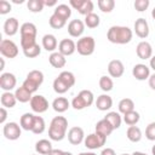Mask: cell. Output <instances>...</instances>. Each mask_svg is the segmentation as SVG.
<instances>
[{
  "label": "cell",
  "mask_w": 155,
  "mask_h": 155,
  "mask_svg": "<svg viewBox=\"0 0 155 155\" xmlns=\"http://www.w3.org/2000/svg\"><path fill=\"white\" fill-rule=\"evenodd\" d=\"M133 38V31L128 27L125 25H113L108 29L107 39L111 44L125 45L128 44Z\"/></svg>",
  "instance_id": "cell-1"
},
{
  "label": "cell",
  "mask_w": 155,
  "mask_h": 155,
  "mask_svg": "<svg viewBox=\"0 0 155 155\" xmlns=\"http://www.w3.org/2000/svg\"><path fill=\"white\" fill-rule=\"evenodd\" d=\"M68 130V120L64 116H54L51 120L48 127V137L51 140L61 142L67 136Z\"/></svg>",
  "instance_id": "cell-2"
},
{
  "label": "cell",
  "mask_w": 155,
  "mask_h": 155,
  "mask_svg": "<svg viewBox=\"0 0 155 155\" xmlns=\"http://www.w3.org/2000/svg\"><path fill=\"white\" fill-rule=\"evenodd\" d=\"M94 101V96L92 93V91L90 90H81L78 96H75L71 101V107L76 110H82L90 105L93 104Z\"/></svg>",
  "instance_id": "cell-3"
},
{
  "label": "cell",
  "mask_w": 155,
  "mask_h": 155,
  "mask_svg": "<svg viewBox=\"0 0 155 155\" xmlns=\"http://www.w3.org/2000/svg\"><path fill=\"white\" fill-rule=\"evenodd\" d=\"M96 41L92 36H82L76 42V51L81 56H91L94 52Z\"/></svg>",
  "instance_id": "cell-4"
},
{
  "label": "cell",
  "mask_w": 155,
  "mask_h": 155,
  "mask_svg": "<svg viewBox=\"0 0 155 155\" xmlns=\"http://www.w3.org/2000/svg\"><path fill=\"white\" fill-rule=\"evenodd\" d=\"M107 142V137L94 132V133H91L88 136L85 137V140H84V144L87 149H91V150H94V149H99L102 148Z\"/></svg>",
  "instance_id": "cell-5"
},
{
  "label": "cell",
  "mask_w": 155,
  "mask_h": 155,
  "mask_svg": "<svg viewBox=\"0 0 155 155\" xmlns=\"http://www.w3.org/2000/svg\"><path fill=\"white\" fill-rule=\"evenodd\" d=\"M2 133H4L5 138L8 140H17L22 134V127L17 122L11 121V122H7L4 125Z\"/></svg>",
  "instance_id": "cell-6"
},
{
  "label": "cell",
  "mask_w": 155,
  "mask_h": 155,
  "mask_svg": "<svg viewBox=\"0 0 155 155\" xmlns=\"http://www.w3.org/2000/svg\"><path fill=\"white\" fill-rule=\"evenodd\" d=\"M69 5L82 16H87L92 13L94 8V5L91 0H70Z\"/></svg>",
  "instance_id": "cell-7"
},
{
  "label": "cell",
  "mask_w": 155,
  "mask_h": 155,
  "mask_svg": "<svg viewBox=\"0 0 155 155\" xmlns=\"http://www.w3.org/2000/svg\"><path fill=\"white\" fill-rule=\"evenodd\" d=\"M0 53L6 58H15L18 54V46L8 39H4L0 42Z\"/></svg>",
  "instance_id": "cell-8"
},
{
  "label": "cell",
  "mask_w": 155,
  "mask_h": 155,
  "mask_svg": "<svg viewBox=\"0 0 155 155\" xmlns=\"http://www.w3.org/2000/svg\"><path fill=\"white\" fill-rule=\"evenodd\" d=\"M30 108L34 113L36 114H41V113H45L47 109H48V101L41 96V94H35L31 97L30 99Z\"/></svg>",
  "instance_id": "cell-9"
},
{
  "label": "cell",
  "mask_w": 155,
  "mask_h": 155,
  "mask_svg": "<svg viewBox=\"0 0 155 155\" xmlns=\"http://www.w3.org/2000/svg\"><path fill=\"white\" fill-rule=\"evenodd\" d=\"M17 85V79L12 73H2L0 75V87L5 92H11Z\"/></svg>",
  "instance_id": "cell-10"
},
{
  "label": "cell",
  "mask_w": 155,
  "mask_h": 155,
  "mask_svg": "<svg viewBox=\"0 0 155 155\" xmlns=\"http://www.w3.org/2000/svg\"><path fill=\"white\" fill-rule=\"evenodd\" d=\"M68 140L70 144L73 145H79L80 143H82L85 140V133H84V130L79 126H74L71 127L69 131H68Z\"/></svg>",
  "instance_id": "cell-11"
},
{
  "label": "cell",
  "mask_w": 155,
  "mask_h": 155,
  "mask_svg": "<svg viewBox=\"0 0 155 155\" xmlns=\"http://www.w3.org/2000/svg\"><path fill=\"white\" fill-rule=\"evenodd\" d=\"M85 23L81 19H73L68 24V33L73 38H80L85 31Z\"/></svg>",
  "instance_id": "cell-12"
},
{
  "label": "cell",
  "mask_w": 155,
  "mask_h": 155,
  "mask_svg": "<svg viewBox=\"0 0 155 155\" xmlns=\"http://www.w3.org/2000/svg\"><path fill=\"white\" fill-rule=\"evenodd\" d=\"M132 75H133V78H136V80L144 81V80L149 79V76H150V68L147 64L138 63L132 68Z\"/></svg>",
  "instance_id": "cell-13"
},
{
  "label": "cell",
  "mask_w": 155,
  "mask_h": 155,
  "mask_svg": "<svg viewBox=\"0 0 155 155\" xmlns=\"http://www.w3.org/2000/svg\"><path fill=\"white\" fill-rule=\"evenodd\" d=\"M149 24L145 18H138L134 22V33L140 39H147L149 36Z\"/></svg>",
  "instance_id": "cell-14"
},
{
  "label": "cell",
  "mask_w": 155,
  "mask_h": 155,
  "mask_svg": "<svg viewBox=\"0 0 155 155\" xmlns=\"http://www.w3.org/2000/svg\"><path fill=\"white\" fill-rule=\"evenodd\" d=\"M76 51V42H74L71 39H63L58 44V52L63 56L68 57L71 56Z\"/></svg>",
  "instance_id": "cell-15"
},
{
  "label": "cell",
  "mask_w": 155,
  "mask_h": 155,
  "mask_svg": "<svg viewBox=\"0 0 155 155\" xmlns=\"http://www.w3.org/2000/svg\"><path fill=\"white\" fill-rule=\"evenodd\" d=\"M136 53L140 59H149L153 57V47L148 41H140L136 47Z\"/></svg>",
  "instance_id": "cell-16"
},
{
  "label": "cell",
  "mask_w": 155,
  "mask_h": 155,
  "mask_svg": "<svg viewBox=\"0 0 155 155\" xmlns=\"http://www.w3.org/2000/svg\"><path fill=\"white\" fill-rule=\"evenodd\" d=\"M125 71L124 63L120 59H113L108 64V73L111 78H120Z\"/></svg>",
  "instance_id": "cell-17"
},
{
  "label": "cell",
  "mask_w": 155,
  "mask_h": 155,
  "mask_svg": "<svg viewBox=\"0 0 155 155\" xmlns=\"http://www.w3.org/2000/svg\"><path fill=\"white\" fill-rule=\"evenodd\" d=\"M18 29H21V28H19V24H18L17 18L10 17V18H7V19L5 21V23H4V33H5L7 36H13V35H16L17 31H18Z\"/></svg>",
  "instance_id": "cell-18"
},
{
  "label": "cell",
  "mask_w": 155,
  "mask_h": 155,
  "mask_svg": "<svg viewBox=\"0 0 155 155\" xmlns=\"http://www.w3.org/2000/svg\"><path fill=\"white\" fill-rule=\"evenodd\" d=\"M96 107L101 111H107V110H109L113 107V98L109 94L103 93V94H101V96L97 97Z\"/></svg>",
  "instance_id": "cell-19"
},
{
  "label": "cell",
  "mask_w": 155,
  "mask_h": 155,
  "mask_svg": "<svg viewBox=\"0 0 155 155\" xmlns=\"http://www.w3.org/2000/svg\"><path fill=\"white\" fill-rule=\"evenodd\" d=\"M19 33H21V38H30V39H36V25L34 23H30V22H25L21 25V29H19Z\"/></svg>",
  "instance_id": "cell-20"
},
{
  "label": "cell",
  "mask_w": 155,
  "mask_h": 155,
  "mask_svg": "<svg viewBox=\"0 0 155 155\" xmlns=\"http://www.w3.org/2000/svg\"><path fill=\"white\" fill-rule=\"evenodd\" d=\"M42 47L48 52H54L58 47V41L53 34H46L42 36Z\"/></svg>",
  "instance_id": "cell-21"
},
{
  "label": "cell",
  "mask_w": 155,
  "mask_h": 155,
  "mask_svg": "<svg viewBox=\"0 0 155 155\" xmlns=\"http://www.w3.org/2000/svg\"><path fill=\"white\" fill-rule=\"evenodd\" d=\"M48 62L53 68L59 69L67 64V58H65V56H63L59 52H52L48 57Z\"/></svg>",
  "instance_id": "cell-22"
},
{
  "label": "cell",
  "mask_w": 155,
  "mask_h": 155,
  "mask_svg": "<svg viewBox=\"0 0 155 155\" xmlns=\"http://www.w3.org/2000/svg\"><path fill=\"white\" fill-rule=\"evenodd\" d=\"M113 131H114L113 126H111L105 119H102V120H99V121L96 124V131H94V132H97V133H99V134H102V136H104V137L110 136Z\"/></svg>",
  "instance_id": "cell-23"
},
{
  "label": "cell",
  "mask_w": 155,
  "mask_h": 155,
  "mask_svg": "<svg viewBox=\"0 0 155 155\" xmlns=\"http://www.w3.org/2000/svg\"><path fill=\"white\" fill-rule=\"evenodd\" d=\"M69 107H70V103H69V101H68L65 97H57V98H54L53 102H52V108H53V110L57 111V113H59V114L67 111Z\"/></svg>",
  "instance_id": "cell-24"
},
{
  "label": "cell",
  "mask_w": 155,
  "mask_h": 155,
  "mask_svg": "<svg viewBox=\"0 0 155 155\" xmlns=\"http://www.w3.org/2000/svg\"><path fill=\"white\" fill-rule=\"evenodd\" d=\"M35 150L39 155H48L53 150V148L48 139H40L35 144Z\"/></svg>",
  "instance_id": "cell-25"
},
{
  "label": "cell",
  "mask_w": 155,
  "mask_h": 155,
  "mask_svg": "<svg viewBox=\"0 0 155 155\" xmlns=\"http://www.w3.org/2000/svg\"><path fill=\"white\" fill-rule=\"evenodd\" d=\"M34 120H35V115L31 113H25L21 116L19 120V125L22 127V130L24 131H31L33 126H34Z\"/></svg>",
  "instance_id": "cell-26"
},
{
  "label": "cell",
  "mask_w": 155,
  "mask_h": 155,
  "mask_svg": "<svg viewBox=\"0 0 155 155\" xmlns=\"http://www.w3.org/2000/svg\"><path fill=\"white\" fill-rule=\"evenodd\" d=\"M53 13H54L56 16L61 17L62 19L68 21V19L70 18V16H71V8H70V6L67 5V4H59V5H57V6L54 7Z\"/></svg>",
  "instance_id": "cell-27"
},
{
  "label": "cell",
  "mask_w": 155,
  "mask_h": 155,
  "mask_svg": "<svg viewBox=\"0 0 155 155\" xmlns=\"http://www.w3.org/2000/svg\"><path fill=\"white\" fill-rule=\"evenodd\" d=\"M104 119L113 126L114 130L119 128L121 126V122H122V117H121L120 113H117V111H109V113H107Z\"/></svg>",
  "instance_id": "cell-28"
},
{
  "label": "cell",
  "mask_w": 155,
  "mask_h": 155,
  "mask_svg": "<svg viewBox=\"0 0 155 155\" xmlns=\"http://www.w3.org/2000/svg\"><path fill=\"white\" fill-rule=\"evenodd\" d=\"M126 137L130 142L137 143L142 139V131L138 126H128V128L126 131Z\"/></svg>",
  "instance_id": "cell-29"
},
{
  "label": "cell",
  "mask_w": 155,
  "mask_h": 155,
  "mask_svg": "<svg viewBox=\"0 0 155 155\" xmlns=\"http://www.w3.org/2000/svg\"><path fill=\"white\" fill-rule=\"evenodd\" d=\"M0 101H1V105L4 108H13L17 103V98H16L15 93H12V92H4L1 94Z\"/></svg>",
  "instance_id": "cell-30"
},
{
  "label": "cell",
  "mask_w": 155,
  "mask_h": 155,
  "mask_svg": "<svg viewBox=\"0 0 155 155\" xmlns=\"http://www.w3.org/2000/svg\"><path fill=\"white\" fill-rule=\"evenodd\" d=\"M15 96H16V98H17V102H21V103L30 102V99H31V97H33L31 93H30L28 90H25L23 86L16 88Z\"/></svg>",
  "instance_id": "cell-31"
},
{
  "label": "cell",
  "mask_w": 155,
  "mask_h": 155,
  "mask_svg": "<svg viewBox=\"0 0 155 155\" xmlns=\"http://www.w3.org/2000/svg\"><path fill=\"white\" fill-rule=\"evenodd\" d=\"M139 119H140V115H139V113L136 111V110H132V111H130V113L124 114V117H122L124 122H125L126 125H128V126H136V125L138 124Z\"/></svg>",
  "instance_id": "cell-32"
},
{
  "label": "cell",
  "mask_w": 155,
  "mask_h": 155,
  "mask_svg": "<svg viewBox=\"0 0 155 155\" xmlns=\"http://www.w3.org/2000/svg\"><path fill=\"white\" fill-rule=\"evenodd\" d=\"M134 110V102L131 98H124L119 102V113L126 114Z\"/></svg>",
  "instance_id": "cell-33"
},
{
  "label": "cell",
  "mask_w": 155,
  "mask_h": 155,
  "mask_svg": "<svg viewBox=\"0 0 155 155\" xmlns=\"http://www.w3.org/2000/svg\"><path fill=\"white\" fill-rule=\"evenodd\" d=\"M84 23H85V25H86L87 28L93 29V28H97V27L99 25L101 19H99V16H98L97 13L92 12V13L85 16V21H84Z\"/></svg>",
  "instance_id": "cell-34"
},
{
  "label": "cell",
  "mask_w": 155,
  "mask_h": 155,
  "mask_svg": "<svg viewBox=\"0 0 155 155\" xmlns=\"http://www.w3.org/2000/svg\"><path fill=\"white\" fill-rule=\"evenodd\" d=\"M52 87H53V91H54L56 93H58V94H63V93L68 92L69 88H70V87H69L63 80H61L58 76L53 80V85H52Z\"/></svg>",
  "instance_id": "cell-35"
},
{
  "label": "cell",
  "mask_w": 155,
  "mask_h": 155,
  "mask_svg": "<svg viewBox=\"0 0 155 155\" xmlns=\"http://www.w3.org/2000/svg\"><path fill=\"white\" fill-rule=\"evenodd\" d=\"M27 7L30 12L33 13H38V12H41L45 7L44 5V0H29L27 2Z\"/></svg>",
  "instance_id": "cell-36"
},
{
  "label": "cell",
  "mask_w": 155,
  "mask_h": 155,
  "mask_svg": "<svg viewBox=\"0 0 155 155\" xmlns=\"http://www.w3.org/2000/svg\"><path fill=\"white\" fill-rule=\"evenodd\" d=\"M27 79H29L30 81H33L34 84H36L40 87L42 85V82H44V74L40 70H31V71L28 73Z\"/></svg>",
  "instance_id": "cell-37"
},
{
  "label": "cell",
  "mask_w": 155,
  "mask_h": 155,
  "mask_svg": "<svg viewBox=\"0 0 155 155\" xmlns=\"http://www.w3.org/2000/svg\"><path fill=\"white\" fill-rule=\"evenodd\" d=\"M99 87H101V90L104 91V92L111 91L113 87H114V82H113L111 78H110V76H107V75L101 76V78H99Z\"/></svg>",
  "instance_id": "cell-38"
},
{
  "label": "cell",
  "mask_w": 155,
  "mask_h": 155,
  "mask_svg": "<svg viewBox=\"0 0 155 155\" xmlns=\"http://www.w3.org/2000/svg\"><path fill=\"white\" fill-rule=\"evenodd\" d=\"M97 5L99 7V10L104 13H109L114 10L115 7V1L114 0H98Z\"/></svg>",
  "instance_id": "cell-39"
},
{
  "label": "cell",
  "mask_w": 155,
  "mask_h": 155,
  "mask_svg": "<svg viewBox=\"0 0 155 155\" xmlns=\"http://www.w3.org/2000/svg\"><path fill=\"white\" fill-rule=\"evenodd\" d=\"M46 128V124H45V120L41 117V116H36L35 115V120H34V126H33V130L31 132L35 133V134H41Z\"/></svg>",
  "instance_id": "cell-40"
},
{
  "label": "cell",
  "mask_w": 155,
  "mask_h": 155,
  "mask_svg": "<svg viewBox=\"0 0 155 155\" xmlns=\"http://www.w3.org/2000/svg\"><path fill=\"white\" fill-rule=\"evenodd\" d=\"M23 53H24V56H25L27 58H35V57H38V56L41 53V47H40V45L36 42L35 45H33V46H30V47H28V48H24V50H23Z\"/></svg>",
  "instance_id": "cell-41"
},
{
  "label": "cell",
  "mask_w": 155,
  "mask_h": 155,
  "mask_svg": "<svg viewBox=\"0 0 155 155\" xmlns=\"http://www.w3.org/2000/svg\"><path fill=\"white\" fill-rule=\"evenodd\" d=\"M48 23H50V27L53 28V29H62V28L65 25L67 21H64V19H62L61 17L56 16L54 13H52V16H51L50 19H48Z\"/></svg>",
  "instance_id": "cell-42"
},
{
  "label": "cell",
  "mask_w": 155,
  "mask_h": 155,
  "mask_svg": "<svg viewBox=\"0 0 155 155\" xmlns=\"http://www.w3.org/2000/svg\"><path fill=\"white\" fill-rule=\"evenodd\" d=\"M58 78H59L61 80H63L69 87H73V86L75 85V76H74V74H73L71 71L64 70V71H62V73L58 75Z\"/></svg>",
  "instance_id": "cell-43"
},
{
  "label": "cell",
  "mask_w": 155,
  "mask_h": 155,
  "mask_svg": "<svg viewBox=\"0 0 155 155\" xmlns=\"http://www.w3.org/2000/svg\"><path fill=\"white\" fill-rule=\"evenodd\" d=\"M149 5H150V1L149 0H136L133 6H134L136 11L143 12V11H145L149 7Z\"/></svg>",
  "instance_id": "cell-44"
},
{
  "label": "cell",
  "mask_w": 155,
  "mask_h": 155,
  "mask_svg": "<svg viewBox=\"0 0 155 155\" xmlns=\"http://www.w3.org/2000/svg\"><path fill=\"white\" fill-rule=\"evenodd\" d=\"M22 86H23L25 90H28L31 94H33V93H35V92L38 91V88H39V86H38L36 84H34L33 81H30V80H29V79H27V78H25V80L23 81Z\"/></svg>",
  "instance_id": "cell-45"
},
{
  "label": "cell",
  "mask_w": 155,
  "mask_h": 155,
  "mask_svg": "<svg viewBox=\"0 0 155 155\" xmlns=\"http://www.w3.org/2000/svg\"><path fill=\"white\" fill-rule=\"evenodd\" d=\"M145 137L149 140H155V122H150L145 128Z\"/></svg>",
  "instance_id": "cell-46"
},
{
  "label": "cell",
  "mask_w": 155,
  "mask_h": 155,
  "mask_svg": "<svg viewBox=\"0 0 155 155\" xmlns=\"http://www.w3.org/2000/svg\"><path fill=\"white\" fill-rule=\"evenodd\" d=\"M12 6L7 0H0V15H6L11 11Z\"/></svg>",
  "instance_id": "cell-47"
},
{
  "label": "cell",
  "mask_w": 155,
  "mask_h": 155,
  "mask_svg": "<svg viewBox=\"0 0 155 155\" xmlns=\"http://www.w3.org/2000/svg\"><path fill=\"white\" fill-rule=\"evenodd\" d=\"M6 119H7V110H6V108L1 107L0 108V124H4L5 125Z\"/></svg>",
  "instance_id": "cell-48"
},
{
  "label": "cell",
  "mask_w": 155,
  "mask_h": 155,
  "mask_svg": "<svg viewBox=\"0 0 155 155\" xmlns=\"http://www.w3.org/2000/svg\"><path fill=\"white\" fill-rule=\"evenodd\" d=\"M148 84H149L150 88L155 91V73H154V74H151V75L149 76V79H148Z\"/></svg>",
  "instance_id": "cell-49"
},
{
  "label": "cell",
  "mask_w": 155,
  "mask_h": 155,
  "mask_svg": "<svg viewBox=\"0 0 155 155\" xmlns=\"http://www.w3.org/2000/svg\"><path fill=\"white\" fill-rule=\"evenodd\" d=\"M101 155H116V153H115V150L111 149V148H105V149L102 150Z\"/></svg>",
  "instance_id": "cell-50"
},
{
  "label": "cell",
  "mask_w": 155,
  "mask_h": 155,
  "mask_svg": "<svg viewBox=\"0 0 155 155\" xmlns=\"http://www.w3.org/2000/svg\"><path fill=\"white\" fill-rule=\"evenodd\" d=\"M44 5H45V6H48V7H51V6H57V1H56V0H44Z\"/></svg>",
  "instance_id": "cell-51"
},
{
  "label": "cell",
  "mask_w": 155,
  "mask_h": 155,
  "mask_svg": "<svg viewBox=\"0 0 155 155\" xmlns=\"http://www.w3.org/2000/svg\"><path fill=\"white\" fill-rule=\"evenodd\" d=\"M63 154H64L63 150H61V149H53L48 155H63Z\"/></svg>",
  "instance_id": "cell-52"
},
{
  "label": "cell",
  "mask_w": 155,
  "mask_h": 155,
  "mask_svg": "<svg viewBox=\"0 0 155 155\" xmlns=\"http://www.w3.org/2000/svg\"><path fill=\"white\" fill-rule=\"evenodd\" d=\"M149 64H150V68L155 71V56H153L151 58H150V62H149Z\"/></svg>",
  "instance_id": "cell-53"
},
{
  "label": "cell",
  "mask_w": 155,
  "mask_h": 155,
  "mask_svg": "<svg viewBox=\"0 0 155 155\" xmlns=\"http://www.w3.org/2000/svg\"><path fill=\"white\" fill-rule=\"evenodd\" d=\"M79 155H97V154H94L93 151H87V153H80Z\"/></svg>",
  "instance_id": "cell-54"
},
{
  "label": "cell",
  "mask_w": 155,
  "mask_h": 155,
  "mask_svg": "<svg viewBox=\"0 0 155 155\" xmlns=\"http://www.w3.org/2000/svg\"><path fill=\"white\" fill-rule=\"evenodd\" d=\"M0 61H1V67H0V70H2V69L5 68V61H4V58H0Z\"/></svg>",
  "instance_id": "cell-55"
},
{
  "label": "cell",
  "mask_w": 155,
  "mask_h": 155,
  "mask_svg": "<svg viewBox=\"0 0 155 155\" xmlns=\"http://www.w3.org/2000/svg\"><path fill=\"white\" fill-rule=\"evenodd\" d=\"M131 155H147L145 153H142V151H134L133 154H131Z\"/></svg>",
  "instance_id": "cell-56"
},
{
  "label": "cell",
  "mask_w": 155,
  "mask_h": 155,
  "mask_svg": "<svg viewBox=\"0 0 155 155\" xmlns=\"http://www.w3.org/2000/svg\"><path fill=\"white\" fill-rule=\"evenodd\" d=\"M151 17H153V19L155 21V7H154L153 11H151Z\"/></svg>",
  "instance_id": "cell-57"
},
{
  "label": "cell",
  "mask_w": 155,
  "mask_h": 155,
  "mask_svg": "<svg viewBox=\"0 0 155 155\" xmlns=\"http://www.w3.org/2000/svg\"><path fill=\"white\" fill-rule=\"evenodd\" d=\"M151 154L155 155V145H153V148H151Z\"/></svg>",
  "instance_id": "cell-58"
},
{
  "label": "cell",
  "mask_w": 155,
  "mask_h": 155,
  "mask_svg": "<svg viewBox=\"0 0 155 155\" xmlns=\"http://www.w3.org/2000/svg\"><path fill=\"white\" fill-rule=\"evenodd\" d=\"M63 155H73V154H71L70 151H64V154H63Z\"/></svg>",
  "instance_id": "cell-59"
},
{
  "label": "cell",
  "mask_w": 155,
  "mask_h": 155,
  "mask_svg": "<svg viewBox=\"0 0 155 155\" xmlns=\"http://www.w3.org/2000/svg\"><path fill=\"white\" fill-rule=\"evenodd\" d=\"M121 155H131V154H121Z\"/></svg>",
  "instance_id": "cell-60"
}]
</instances>
